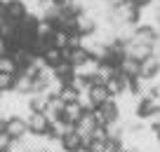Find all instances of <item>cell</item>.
Masks as SVG:
<instances>
[{
  "label": "cell",
  "mask_w": 160,
  "mask_h": 152,
  "mask_svg": "<svg viewBox=\"0 0 160 152\" xmlns=\"http://www.w3.org/2000/svg\"><path fill=\"white\" fill-rule=\"evenodd\" d=\"M92 115H94V119H97L99 127H106V124L120 119V108H118V103H115V98H111V101H106L104 105H99V108L92 110Z\"/></svg>",
  "instance_id": "obj_1"
},
{
  "label": "cell",
  "mask_w": 160,
  "mask_h": 152,
  "mask_svg": "<svg viewBox=\"0 0 160 152\" xmlns=\"http://www.w3.org/2000/svg\"><path fill=\"white\" fill-rule=\"evenodd\" d=\"M99 12L97 10H82L75 16V33L78 35H90L97 30V21H99Z\"/></svg>",
  "instance_id": "obj_2"
},
{
  "label": "cell",
  "mask_w": 160,
  "mask_h": 152,
  "mask_svg": "<svg viewBox=\"0 0 160 152\" xmlns=\"http://www.w3.org/2000/svg\"><path fill=\"white\" fill-rule=\"evenodd\" d=\"M26 124H28V131L35 133V136H47L50 133V119H47L45 113H31L26 115Z\"/></svg>",
  "instance_id": "obj_3"
},
{
  "label": "cell",
  "mask_w": 160,
  "mask_h": 152,
  "mask_svg": "<svg viewBox=\"0 0 160 152\" xmlns=\"http://www.w3.org/2000/svg\"><path fill=\"white\" fill-rule=\"evenodd\" d=\"M7 136L12 140H21L24 136H28V124H26V117H12L7 119Z\"/></svg>",
  "instance_id": "obj_4"
},
{
  "label": "cell",
  "mask_w": 160,
  "mask_h": 152,
  "mask_svg": "<svg viewBox=\"0 0 160 152\" xmlns=\"http://www.w3.org/2000/svg\"><path fill=\"white\" fill-rule=\"evenodd\" d=\"M155 40H158V30L153 26H137L134 35H132V42H141V44H151L153 47Z\"/></svg>",
  "instance_id": "obj_5"
},
{
  "label": "cell",
  "mask_w": 160,
  "mask_h": 152,
  "mask_svg": "<svg viewBox=\"0 0 160 152\" xmlns=\"http://www.w3.org/2000/svg\"><path fill=\"white\" fill-rule=\"evenodd\" d=\"M5 12H7V19L19 24V21L28 14V5H26L24 0H10V2H5Z\"/></svg>",
  "instance_id": "obj_6"
},
{
  "label": "cell",
  "mask_w": 160,
  "mask_h": 152,
  "mask_svg": "<svg viewBox=\"0 0 160 152\" xmlns=\"http://www.w3.org/2000/svg\"><path fill=\"white\" fill-rule=\"evenodd\" d=\"M153 54V47L151 44H141V42H127L125 44V56H132L137 61H144Z\"/></svg>",
  "instance_id": "obj_7"
},
{
  "label": "cell",
  "mask_w": 160,
  "mask_h": 152,
  "mask_svg": "<svg viewBox=\"0 0 160 152\" xmlns=\"http://www.w3.org/2000/svg\"><path fill=\"white\" fill-rule=\"evenodd\" d=\"M97 127H99V124H97V119H94V115H92V113H85L78 122H75V131H78L82 138H90L92 131H94Z\"/></svg>",
  "instance_id": "obj_8"
},
{
  "label": "cell",
  "mask_w": 160,
  "mask_h": 152,
  "mask_svg": "<svg viewBox=\"0 0 160 152\" xmlns=\"http://www.w3.org/2000/svg\"><path fill=\"white\" fill-rule=\"evenodd\" d=\"M118 70L125 75V77H132V80H134V77H139V75H141V61L132 59V56H125V59L118 63Z\"/></svg>",
  "instance_id": "obj_9"
},
{
  "label": "cell",
  "mask_w": 160,
  "mask_h": 152,
  "mask_svg": "<svg viewBox=\"0 0 160 152\" xmlns=\"http://www.w3.org/2000/svg\"><path fill=\"white\" fill-rule=\"evenodd\" d=\"M64 59L68 61L73 68H78V66H82L87 59H90V52H87L85 47H75V49H64Z\"/></svg>",
  "instance_id": "obj_10"
},
{
  "label": "cell",
  "mask_w": 160,
  "mask_h": 152,
  "mask_svg": "<svg viewBox=\"0 0 160 152\" xmlns=\"http://www.w3.org/2000/svg\"><path fill=\"white\" fill-rule=\"evenodd\" d=\"M61 147H64V152H78L82 150V136H80L78 131H68L61 136Z\"/></svg>",
  "instance_id": "obj_11"
},
{
  "label": "cell",
  "mask_w": 160,
  "mask_h": 152,
  "mask_svg": "<svg viewBox=\"0 0 160 152\" xmlns=\"http://www.w3.org/2000/svg\"><path fill=\"white\" fill-rule=\"evenodd\" d=\"M33 84H35V77H31L24 70H19L14 75V91L17 94H31L33 91Z\"/></svg>",
  "instance_id": "obj_12"
},
{
  "label": "cell",
  "mask_w": 160,
  "mask_h": 152,
  "mask_svg": "<svg viewBox=\"0 0 160 152\" xmlns=\"http://www.w3.org/2000/svg\"><path fill=\"white\" fill-rule=\"evenodd\" d=\"M82 115H85L82 105H80L78 101H73V103H66V105H64V113H61V119L75 127V122H78V119L82 117Z\"/></svg>",
  "instance_id": "obj_13"
},
{
  "label": "cell",
  "mask_w": 160,
  "mask_h": 152,
  "mask_svg": "<svg viewBox=\"0 0 160 152\" xmlns=\"http://www.w3.org/2000/svg\"><path fill=\"white\" fill-rule=\"evenodd\" d=\"M158 73H160V56L158 54H151L148 59L141 61V77L153 80Z\"/></svg>",
  "instance_id": "obj_14"
},
{
  "label": "cell",
  "mask_w": 160,
  "mask_h": 152,
  "mask_svg": "<svg viewBox=\"0 0 160 152\" xmlns=\"http://www.w3.org/2000/svg\"><path fill=\"white\" fill-rule=\"evenodd\" d=\"M47 103H50V96H47L45 91H31L28 94V105L35 113H45Z\"/></svg>",
  "instance_id": "obj_15"
},
{
  "label": "cell",
  "mask_w": 160,
  "mask_h": 152,
  "mask_svg": "<svg viewBox=\"0 0 160 152\" xmlns=\"http://www.w3.org/2000/svg\"><path fill=\"white\" fill-rule=\"evenodd\" d=\"M90 98H92V103L99 108V105H104L106 101H111V94L108 89H106V84H94V87H90Z\"/></svg>",
  "instance_id": "obj_16"
},
{
  "label": "cell",
  "mask_w": 160,
  "mask_h": 152,
  "mask_svg": "<svg viewBox=\"0 0 160 152\" xmlns=\"http://www.w3.org/2000/svg\"><path fill=\"white\" fill-rule=\"evenodd\" d=\"M54 24L50 19H38L35 24V38H45V40H52V33H54Z\"/></svg>",
  "instance_id": "obj_17"
},
{
  "label": "cell",
  "mask_w": 160,
  "mask_h": 152,
  "mask_svg": "<svg viewBox=\"0 0 160 152\" xmlns=\"http://www.w3.org/2000/svg\"><path fill=\"white\" fill-rule=\"evenodd\" d=\"M73 124H68V122H64V119H59V122H54V124H50V133L47 136L50 138H57V140H61V136L64 133H68V131H73Z\"/></svg>",
  "instance_id": "obj_18"
},
{
  "label": "cell",
  "mask_w": 160,
  "mask_h": 152,
  "mask_svg": "<svg viewBox=\"0 0 160 152\" xmlns=\"http://www.w3.org/2000/svg\"><path fill=\"white\" fill-rule=\"evenodd\" d=\"M42 59H45V63L50 66V68H54V66H59L61 61H66L64 59V49H59V47H50L42 54Z\"/></svg>",
  "instance_id": "obj_19"
},
{
  "label": "cell",
  "mask_w": 160,
  "mask_h": 152,
  "mask_svg": "<svg viewBox=\"0 0 160 152\" xmlns=\"http://www.w3.org/2000/svg\"><path fill=\"white\" fill-rule=\"evenodd\" d=\"M52 70H54V75H57V77H59L64 84H68V82H71V77H73V66H71L68 61H61V63H59V66H54Z\"/></svg>",
  "instance_id": "obj_20"
},
{
  "label": "cell",
  "mask_w": 160,
  "mask_h": 152,
  "mask_svg": "<svg viewBox=\"0 0 160 152\" xmlns=\"http://www.w3.org/2000/svg\"><path fill=\"white\" fill-rule=\"evenodd\" d=\"M68 40H71V33H66V30H59V28H57L54 33H52V47L68 49Z\"/></svg>",
  "instance_id": "obj_21"
},
{
  "label": "cell",
  "mask_w": 160,
  "mask_h": 152,
  "mask_svg": "<svg viewBox=\"0 0 160 152\" xmlns=\"http://www.w3.org/2000/svg\"><path fill=\"white\" fill-rule=\"evenodd\" d=\"M78 94H80V91H75L71 84H64V87H61V91H59V98L64 101V103H73V101H78Z\"/></svg>",
  "instance_id": "obj_22"
},
{
  "label": "cell",
  "mask_w": 160,
  "mask_h": 152,
  "mask_svg": "<svg viewBox=\"0 0 160 152\" xmlns=\"http://www.w3.org/2000/svg\"><path fill=\"white\" fill-rule=\"evenodd\" d=\"M0 91H14V75L12 73H0Z\"/></svg>",
  "instance_id": "obj_23"
},
{
  "label": "cell",
  "mask_w": 160,
  "mask_h": 152,
  "mask_svg": "<svg viewBox=\"0 0 160 152\" xmlns=\"http://www.w3.org/2000/svg\"><path fill=\"white\" fill-rule=\"evenodd\" d=\"M68 84L75 89V91H87V89L92 87V84H90V80H87V77H80V75H73Z\"/></svg>",
  "instance_id": "obj_24"
},
{
  "label": "cell",
  "mask_w": 160,
  "mask_h": 152,
  "mask_svg": "<svg viewBox=\"0 0 160 152\" xmlns=\"http://www.w3.org/2000/svg\"><path fill=\"white\" fill-rule=\"evenodd\" d=\"M78 103L82 105V110H85V113H92V110L97 108V105L92 103V98H90V89H87V91H80V94H78Z\"/></svg>",
  "instance_id": "obj_25"
},
{
  "label": "cell",
  "mask_w": 160,
  "mask_h": 152,
  "mask_svg": "<svg viewBox=\"0 0 160 152\" xmlns=\"http://www.w3.org/2000/svg\"><path fill=\"white\" fill-rule=\"evenodd\" d=\"M0 73H12V75H17V63L12 61L10 54L0 59Z\"/></svg>",
  "instance_id": "obj_26"
},
{
  "label": "cell",
  "mask_w": 160,
  "mask_h": 152,
  "mask_svg": "<svg viewBox=\"0 0 160 152\" xmlns=\"http://www.w3.org/2000/svg\"><path fill=\"white\" fill-rule=\"evenodd\" d=\"M92 140H108V133H106V127H97L94 131H92Z\"/></svg>",
  "instance_id": "obj_27"
},
{
  "label": "cell",
  "mask_w": 160,
  "mask_h": 152,
  "mask_svg": "<svg viewBox=\"0 0 160 152\" xmlns=\"http://www.w3.org/2000/svg\"><path fill=\"white\" fill-rule=\"evenodd\" d=\"M146 124H148L151 129H158L160 127V110L153 113V115H148V117H146Z\"/></svg>",
  "instance_id": "obj_28"
},
{
  "label": "cell",
  "mask_w": 160,
  "mask_h": 152,
  "mask_svg": "<svg viewBox=\"0 0 160 152\" xmlns=\"http://www.w3.org/2000/svg\"><path fill=\"white\" fill-rule=\"evenodd\" d=\"M7 54H10V44H7L5 38H0V59H2V56H7Z\"/></svg>",
  "instance_id": "obj_29"
},
{
  "label": "cell",
  "mask_w": 160,
  "mask_h": 152,
  "mask_svg": "<svg viewBox=\"0 0 160 152\" xmlns=\"http://www.w3.org/2000/svg\"><path fill=\"white\" fill-rule=\"evenodd\" d=\"M10 143H12V138L7 136V133H0V150H5Z\"/></svg>",
  "instance_id": "obj_30"
},
{
  "label": "cell",
  "mask_w": 160,
  "mask_h": 152,
  "mask_svg": "<svg viewBox=\"0 0 160 152\" xmlns=\"http://www.w3.org/2000/svg\"><path fill=\"white\" fill-rule=\"evenodd\" d=\"M106 5L111 7V10H113V7H118V5H122V2H125V0H104Z\"/></svg>",
  "instance_id": "obj_31"
},
{
  "label": "cell",
  "mask_w": 160,
  "mask_h": 152,
  "mask_svg": "<svg viewBox=\"0 0 160 152\" xmlns=\"http://www.w3.org/2000/svg\"><path fill=\"white\" fill-rule=\"evenodd\" d=\"M132 2H134L137 7H146V5H151L153 0H132Z\"/></svg>",
  "instance_id": "obj_32"
},
{
  "label": "cell",
  "mask_w": 160,
  "mask_h": 152,
  "mask_svg": "<svg viewBox=\"0 0 160 152\" xmlns=\"http://www.w3.org/2000/svg\"><path fill=\"white\" fill-rule=\"evenodd\" d=\"M5 131H7V119L0 115V133H5Z\"/></svg>",
  "instance_id": "obj_33"
},
{
  "label": "cell",
  "mask_w": 160,
  "mask_h": 152,
  "mask_svg": "<svg viewBox=\"0 0 160 152\" xmlns=\"http://www.w3.org/2000/svg\"><path fill=\"white\" fill-rule=\"evenodd\" d=\"M7 12H5V2H0V19H5Z\"/></svg>",
  "instance_id": "obj_34"
},
{
  "label": "cell",
  "mask_w": 160,
  "mask_h": 152,
  "mask_svg": "<svg viewBox=\"0 0 160 152\" xmlns=\"http://www.w3.org/2000/svg\"><path fill=\"white\" fill-rule=\"evenodd\" d=\"M155 138H158V140H160V127L155 129Z\"/></svg>",
  "instance_id": "obj_35"
},
{
  "label": "cell",
  "mask_w": 160,
  "mask_h": 152,
  "mask_svg": "<svg viewBox=\"0 0 160 152\" xmlns=\"http://www.w3.org/2000/svg\"><path fill=\"white\" fill-rule=\"evenodd\" d=\"M132 152H146V150H132Z\"/></svg>",
  "instance_id": "obj_36"
},
{
  "label": "cell",
  "mask_w": 160,
  "mask_h": 152,
  "mask_svg": "<svg viewBox=\"0 0 160 152\" xmlns=\"http://www.w3.org/2000/svg\"><path fill=\"white\" fill-rule=\"evenodd\" d=\"M0 152H10V150H7V147H5V150H0Z\"/></svg>",
  "instance_id": "obj_37"
},
{
  "label": "cell",
  "mask_w": 160,
  "mask_h": 152,
  "mask_svg": "<svg viewBox=\"0 0 160 152\" xmlns=\"http://www.w3.org/2000/svg\"><path fill=\"white\" fill-rule=\"evenodd\" d=\"M0 2H10V0H0Z\"/></svg>",
  "instance_id": "obj_38"
},
{
  "label": "cell",
  "mask_w": 160,
  "mask_h": 152,
  "mask_svg": "<svg viewBox=\"0 0 160 152\" xmlns=\"http://www.w3.org/2000/svg\"><path fill=\"white\" fill-rule=\"evenodd\" d=\"M0 98H2V91H0Z\"/></svg>",
  "instance_id": "obj_39"
}]
</instances>
